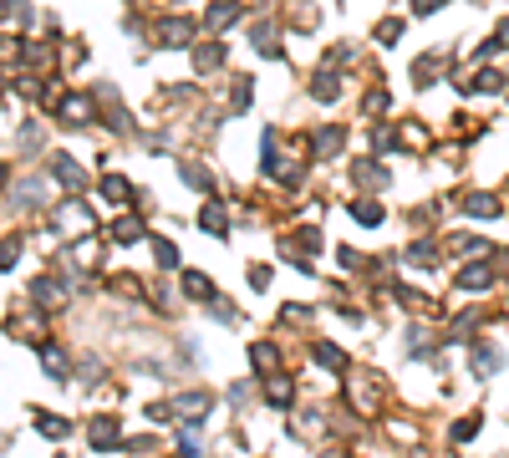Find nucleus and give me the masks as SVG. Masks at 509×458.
<instances>
[{
	"mask_svg": "<svg viewBox=\"0 0 509 458\" xmlns=\"http://www.w3.org/2000/svg\"><path fill=\"white\" fill-rule=\"evenodd\" d=\"M56 229H67V234H77V229H92V214H87V204H82V199L61 204V209H56Z\"/></svg>",
	"mask_w": 509,
	"mask_h": 458,
	"instance_id": "obj_1",
	"label": "nucleus"
},
{
	"mask_svg": "<svg viewBox=\"0 0 509 458\" xmlns=\"http://www.w3.org/2000/svg\"><path fill=\"white\" fill-rule=\"evenodd\" d=\"M188 36H194V20H183V15H174V20H163V26H158L163 46H188Z\"/></svg>",
	"mask_w": 509,
	"mask_h": 458,
	"instance_id": "obj_2",
	"label": "nucleus"
},
{
	"mask_svg": "<svg viewBox=\"0 0 509 458\" xmlns=\"http://www.w3.org/2000/svg\"><path fill=\"white\" fill-rule=\"evenodd\" d=\"M229 20H240V6H235V0H214V6L204 11V26H209V31H224Z\"/></svg>",
	"mask_w": 509,
	"mask_h": 458,
	"instance_id": "obj_3",
	"label": "nucleus"
},
{
	"mask_svg": "<svg viewBox=\"0 0 509 458\" xmlns=\"http://www.w3.org/2000/svg\"><path fill=\"white\" fill-rule=\"evenodd\" d=\"M463 209L479 214V220H494V214H499V199H494V193H469V199H463Z\"/></svg>",
	"mask_w": 509,
	"mask_h": 458,
	"instance_id": "obj_4",
	"label": "nucleus"
},
{
	"mask_svg": "<svg viewBox=\"0 0 509 458\" xmlns=\"http://www.w3.org/2000/svg\"><path fill=\"white\" fill-rule=\"evenodd\" d=\"M51 173L61 184H72V189H87V179H82V168L72 163V158H51Z\"/></svg>",
	"mask_w": 509,
	"mask_h": 458,
	"instance_id": "obj_5",
	"label": "nucleus"
},
{
	"mask_svg": "<svg viewBox=\"0 0 509 458\" xmlns=\"http://www.w3.org/2000/svg\"><path fill=\"white\" fill-rule=\"evenodd\" d=\"M336 92H342V82H336V72H316V82H311V97H321V102H331Z\"/></svg>",
	"mask_w": 509,
	"mask_h": 458,
	"instance_id": "obj_6",
	"label": "nucleus"
},
{
	"mask_svg": "<svg viewBox=\"0 0 509 458\" xmlns=\"http://www.w3.org/2000/svg\"><path fill=\"white\" fill-rule=\"evenodd\" d=\"M92 443H97V448H117V423H112V418H97V423H92Z\"/></svg>",
	"mask_w": 509,
	"mask_h": 458,
	"instance_id": "obj_7",
	"label": "nucleus"
},
{
	"mask_svg": "<svg viewBox=\"0 0 509 458\" xmlns=\"http://www.w3.org/2000/svg\"><path fill=\"white\" fill-rule=\"evenodd\" d=\"M36 428L46 433V438H67V433H72V423L67 418H51V412H36Z\"/></svg>",
	"mask_w": 509,
	"mask_h": 458,
	"instance_id": "obj_8",
	"label": "nucleus"
},
{
	"mask_svg": "<svg viewBox=\"0 0 509 458\" xmlns=\"http://www.w3.org/2000/svg\"><path fill=\"white\" fill-rule=\"evenodd\" d=\"M179 173H183V184H194L199 193H204V189H214V179H209V168H199V163H179Z\"/></svg>",
	"mask_w": 509,
	"mask_h": 458,
	"instance_id": "obj_9",
	"label": "nucleus"
},
{
	"mask_svg": "<svg viewBox=\"0 0 509 458\" xmlns=\"http://www.w3.org/2000/svg\"><path fill=\"white\" fill-rule=\"evenodd\" d=\"M199 224H204L209 234H214V239H224V234H229V229H224V214H219V204H209V209L199 214Z\"/></svg>",
	"mask_w": 509,
	"mask_h": 458,
	"instance_id": "obj_10",
	"label": "nucleus"
},
{
	"mask_svg": "<svg viewBox=\"0 0 509 458\" xmlns=\"http://www.w3.org/2000/svg\"><path fill=\"white\" fill-rule=\"evenodd\" d=\"M174 407H179V412H209V407H214V397H209V392H188V397H179Z\"/></svg>",
	"mask_w": 509,
	"mask_h": 458,
	"instance_id": "obj_11",
	"label": "nucleus"
},
{
	"mask_svg": "<svg viewBox=\"0 0 509 458\" xmlns=\"http://www.w3.org/2000/svg\"><path fill=\"white\" fill-rule=\"evenodd\" d=\"M138 234H143V224H138V220H117V224H112V239H117V245H133Z\"/></svg>",
	"mask_w": 509,
	"mask_h": 458,
	"instance_id": "obj_12",
	"label": "nucleus"
},
{
	"mask_svg": "<svg viewBox=\"0 0 509 458\" xmlns=\"http://www.w3.org/2000/svg\"><path fill=\"white\" fill-rule=\"evenodd\" d=\"M458 286H463V291H484V286H489V270H484V265L463 270V275H458Z\"/></svg>",
	"mask_w": 509,
	"mask_h": 458,
	"instance_id": "obj_13",
	"label": "nucleus"
},
{
	"mask_svg": "<svg viewBox=\"0 0 509 458\" xmlns=\"http://www.w3.org/2000/svg\"><path fill=\"white\" fill-rule=\"evenodd\" d=\"M102 193H108V199H127V193H133V184L117 179V173H108V179H102Z\"/></svg>",
	"mask_w": 509,
	"mask_h": 458,
	"instance_id": "obj_14",
	"label": "nucleus"
},
{
	"mask_svg": "<svg viewBox=\"0 0 509 458\" xmlns=\"http://www.w3.org/2000/svg\"><path fill=\"white\" fill-rule=\"evenodd\" d=\"M194 61H199V72H214L219 61H224V51H219V46H199V51H194Z\"/></svg>",
	"mask_w": 509,
	"mask_h": 458,
	"instance_id": "obj_15",
	"label": "nucleus"
},
{
	"mask_svg": "<svg viewBox=\"0 0 509 458\" xmlns=\"http://www.w3.org/2000/svg\"><path fill=\"white\" fill-rule=\"evenodd\" d=\"M41 362H46V372H51V377H67V357H61L56 346H46V352H41Z\"/></svg>",
	"mask_w": 509,
	"mask_h": 458,
	"instance_id": "obj_16",
	"label": "nucleus"
},
{
	"mask_svg": "<svg viewBox=\"0 0 509 458\" xmlns=\"http://www.w3.org/2000/svg\"><path fill=\"white\" fill-rule=\"evenodd\" d=\"M316 143H321V153H342V127H321Z\"/></svg>",
	"mask_w": 509,
	"mask_h": 458,
	"instance_id": "obj_17",
	"label": "nucleus"
},
{
	"mask_svg": "<svg viewBox=\"0 0 509 458\" xmlns=\"http://www.w3.org/2000/svg\"><path fill=\"white\" fill-rule=\"evenodd\" d=\"M316 362H321V367H331V372H342V352H336V346H316Z\"/></svg>",
	"mask_w": 509,
	"mask_h": 458,
	"instance_id": "obj_18",
	"label": "nucleus"
},
{
	"mask_svg": "<svg viewBox=\"0 0 509 458\" xmlns=\"http://www.w3.org/2000/svg\"><path fill=\"white\" fill-rule=\"evenodd\" d=\"M183 286H188V295H194V300H204V295H214V286H209V275H188V280H183Z\"/></svg>",
	"mask_w": 509,
	"mask_h": 458,
	"instance_id": "obj_19",
	"label": "nucleus"
},
{
	"mask_svg": "<svg viewBox=\"0 0 509 458\" xmlns=\"http://www.w3.org/2000/svg\"><path fill=\"white\" fill-rule=\"evenodd\" d=\"M352 214H356L362 224H377V220H382V204H367V199H362V204H352Z\"/></svg>",
	"mask_w": 509,
	"mask_h": 458,
	"instance_id": "obj_20",
	"label": "nucleus"
},
{
	"mask_svg": "<svg viewBox=\"0 0 509 458\" xmlns=\"http://www.w3.org/2000/svg\"><path fill=\"white\" fill-rule=\"evenodd\" d=\"M254 372H275V346H254Z\"/></svg>",
	"mask_w": 509,
	"mask_h": 458,
	"instance_id": "obj_21",
	"label": "nucleus"
},
{
	"mask_svg": "<svg viewBox=\"0 0 509 458\" xmlns=\"http://www.w3.org/2000/svg\"><path fill=\"white\" fill-rule=\"evenodd\" d=\"M397 36H402V20H382V26H377V41H382V46H392Z\"/></svg>",
	"mask_w": 509,
	"mask_h": 458,
	"instance_id": "obj_22",
	"label": "nucleus"
},
{
	"mask_svg": "<svg viewBox=\"0 0 509 458\" xmlns=\"http://www.w3.org/2000/svg\"><path fill=\"white\" fill-rule=\"evenodd\" d=\"M474 367H479V372H499L504 357H499V352H479V357H474Z\"/></svg>",
	"mask_w": 509,
	"mask_h": 458,
	"instance_id": "obj_23",
	"label": "nucleus"
},
{
	"mask_svg": "<svg viewBox=\"0 0 509 458\" xmlns=\"http://www.w3.org/2000/svg\"><path fill=\"white\" fill-rule=\"evenodd\" d=\"M433 77H438V61H433V56H423V61H418V87H428Z\"/></svg>",
	"mask_w": 509,
	"mask_h": 458,
	"instance_id": "obj_24",
	"label": "nucleus"
},
{
	"mask_svg": "<svg viewBox=\"0 0 509 458\" xmlns=\"http://www.w3.org/2000/svg\"><path fill=\"white\" fill-rule=\"evenodd\" d=\"M356 173H362V184H387V173H382L377 163H356Z\"/></svg>",
	"mask_w": 509,
	"mask_h": 458,
	"instance_id": "obj_25",
	"label": "nucleus"
},
{
	"mask_svg": "<svg viewBox=\"0 0 509 458\" xmlns=\"http://www.w3.org/2000/svg\"><path fill=\"white\" fill-rule=\"evenodd\" d=\"M153 250H158V265H179V250H174V245H168V239H158V245H153Z\"/></svg>",
	"mask_w": 509,
	"mask_h": 458,
	"instance_id": "obj_26",
	"label": "nucleus"
},
{
	"mask_svg": "<svg viewBox=\"0 0 509 458\" xmlns=\"http://www.w3.org/2000/svg\"><path fill=\"white\" fill-rule=\"evenodd\" d=\"M77 117H87V97H67V122H77Z\"/></svg>",
	"mask_w": 509,
	"mask_h": 458,
	"instance_id": "obj_27",
	"label": "nucleus"
},
{
	"mask_svg": "<svg viewBox=\"0 0 509 458\" xmlns=\"http://www.w3.org/2000/svg\"><path fill=\"white\" fill-rule=\"evenodd\" d=\"M15 255H20V239H6L0 245V265H15Z\"/></svg>",
	"mask_w": 509,
	"mask_h": 458,
	"instance_id": "obj_28",
	"label": "nucleus"
},
{
	"mask_svg": "<svg viewBox=\"0 0 509 458\" xmlns=\"http://www.w3.org/2000/svg\"><path fill=\"white\" fill-rule=\"evenodd\" d=\"M438 6H443V0H413V11H418V15H433Z\"/></svg>",
	"mask_w": 509,
	"mask_h": 458,
	"instance_id": "obj_29",
	"label": "nucleus"
},
{
	"mask_svg": "<svg viewBox=\"0 0 509 458\" xmlns=\"http://www.w3.org/2000/svg\"><path fill=\"white\" fill-rule=\"evenodd\" d=\"M489 46H509V20H499V36L489 41Z\"/></svg>",
	"mask_w": 509,
	"mask_h": 458,
	"instance_id": "obj_30",
	"label": "nucleus"
},
{
	"mask_svg": "<svg viewBox=\"0 0 509 458\" xmlns=\"http://www.w3.org/2000/svg\"><path fill=\"white\" fill-rule=\"evenodd\" d=\"M0 184H6V168H0Z\"/></svg>",
	"mask_w": 509,
	"mask_h": 458,
	"instance_id": "obj_31",
	"label": "nucleus"
}]
</instances>
